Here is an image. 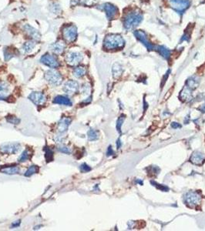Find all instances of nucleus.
<instances>
[{
    "label": "nucleus",
    "instance_id": "14",
    "mask_svg": "<svg viewBox=\"0 0 205 231\" xmlns=\"http://www.w3.org/2000/svg\"><path fill=\"white\" fill-rule=\"evenodd\" d=\"M79 89V84L76 81L69 80L66 82L63 87V90L67 94H73L76 93Z\"/></svg>",
    "mask_w": 205,
    "mask_h": 231
},
{
    "label": "nucleus",
    "instance_id": "13",
    "mask_svg": "<svg viewBox=\"0 0 205 231\" xmlns=\"http://www.w3.org/2000/svg\"><path fill=\"white\" fill-rule=\"evenodd\" d=\"M23 29L26 32L27 35L30 36L33 40H36V41L40 40L41 35L39 33V32L37 29H35V28H33L32 26H31L30 25H25L24 26H23Z\"/></svg>",
    "mask_w": 205,
    "mask_h": 231
},
{
    "label": "nucleus",
    "instance_id": "29",
    "mask_svg": "<svg viewBox=\"0 0 205 231\" xmlns=\"http://www.w3.org/2000/svg\"><path fill=\"white\" fill-rule=\"evenodd\" d=\"M44 150H45V157H46V162L48 163V162L52 161L53 159V152L47 147H46Z\"/></svg>",
    "mask_w": 205,
    "mask_h": 231
},
{
    "label": "nucleus",
    "instance_id": "6",
    "mask_svg": "<svg viewBox=\"0 0 205 231\" xmlns=\"http://www.w3.org/2000/svg\"><path fill=\"white\" fill-rule=\"evenodd\" d=\"M133 34H134V36H135L136 38H137L138 40H139V41H140V43H142L143 45L148 49V50L151 51L154 49L155 46L149 41L148 37H147V34H146L145 32L142 31V30H136V31L133 32Z\"/></svg>",
    "mask_w": 205,
    "mask_h": 231
},
{
    "label": "nucleus",
    "instance_id": "19",
    "mask_svg": "<svg viewBox=\"0 0 205 231\" xmlns=\"http://www.w3.org/2000/svg\"><path fill=\"white\" fill-rule=\"evenodd\" d=\"M53 103L60 104V105H65V106H72V102L70 99L64 96H55L53 99Z\"/></svg>",
    "mask_w": 205,
    "mask_h": 231
},
{
    "label": "nucleus",
    "instance_id": "26",
    "mask_svg": "<svg viewBox=\"0 0 205 231\" xmlns=\"http://www.w3.org/2000/svg\"><path fill=\"white\" fill-rule=\"evenodd\" d=\"M86 72H87V70H86V69L84 67L79 66V67H76L74 69V70H73V75L76 78H81V77H83L86 74Z\"/></svg>",
    "mask_w": 205,
    "mask_h": 231
},
{
    "label": "nucleus",
    "instance_id": "4",
    "mask_svg": "<svg viewBox=\"0 0 205 231\" xmlns=\"http://www.w3.org/2000/svg\"><path fill=\"white\" fill-rule=\"evenodd\" d=\"M45 79L49 83L53 86H60L63 82V78L60 72L54 70L46 71L45 73Z\"/></svg>",
    "mask_w": 205,
    "mask_h": 231
},
{
    "label": "nucleus",
    "instance_id": "5",
    "mask_svg": "<svg viewBox=\"0 0 205 231\" xmlns=\"http://www.w3.org/2000/svg\"><path fill=\"white\" fill-rule=\"evenodd\" d=\"M63 36L68 43H72L77 37V28L76 26H67L63 29Z\"/></svg>",
    "mask_w": 205,
    "mask_h": 231
},
{
    "label": "nucleus",
    "instance_id": "21",
    "mask_svg": "<svg viewBox=\"0 0 205 231\" xmlns=\"http://www.w3.org/2000/svg\"><path fill=\"white\" fill-rule=\"evenodd\" d=\"M36 46V42L35 40H29V41L26 42L23 45H22L21 51L22 53H30L32 49Z\"/></svg>",
    "mask_w": 205,
    "mask_h": 231
},
{
    "label": "nucleus",
    "instance_id": "30",
    "mask_svg": "<svg viewBox=\"0 0 205 231\" xmlns=\"http://www.w3.org/2000/svg\"><path fill=\"white\" fill-rule=\"evenodd\" d=\"M4 55H5V60L9 61L11 58L14 56V53H13V51L12 49H5V50H4Z\"/></svg>",
    "mask_w": 205,
    "mask_h": 231
},
{
    "label": "nucleus",
    "instance_id": "25",
    "mask_svg": "<svg viewBox=\"0 0 205 231\" xmlns=\"http://www.w3.org/2000/svg\"><path fill=\"white\" fill-rule=\"evenodd\" d=\"M199 78L196 76H191L188 80H187V86H188L191 89H195L199 85Z\"/></svg>",
    "mask_w": 205,
    "mask_h": 231
},
{
    "label": "nucleus",
    "instance_id": "2",
    "mask_svg": "<svg viewBox=\"0 0 205 231\" xmlns=\"http://www.w3.org/2000/svg\"><path fill=\"white\" fill-rule=\"evenodd\" d=\"M125 46V40L119 34H109L104 40V48L109 50L122 49Z\"/></svg>",
    "mask_w": 205,
    "mask_h": 231
},
{
    "label": "nucleus",
    "instance_id": "17",
    "mask_svg": "<svg viewBox=\"0 0 205 231\" xmlns=\"http://www.w3.org/2000/svg\"><path fill=\"white\" fill-rule=\"evenodd\" d=\"M191 90L188 86H185L183 87L182 91L181 92V99L184 102H190L192 100L193 97H192V94H191Z\"/></svg>",
    "mask_w": 205,
    "mask_h": 231
},
{
    "label": "nucleus",
    "instance_id": "8",
    "mask_svg": "<svg viewBox=\"0 0 205 231\" xmlns=\"http://www.w3.org/2000/svg\"><path fill=\"white\" fill-rule=\"evenodd\" d=\"M20 144L18 143H7L0 146V151L5 154H15L20 151Z\"/></svg>",
    "mask_w": 205,
    "mask_h": 231
},
{
    "label": "nucleus",
    "instance_id": "31",
    "mask_svg": "<svg viewBox=\"0 0 205 231\" xmlns=\"http://www.w3.org/2000/svg\"><path fill=\"white\" fill-rule=\"evenodd\" d=\"M29 150H28V149H26L25 151H23V153H22V155H21L20 158H19V161H20V163L26 161L27 159H29Z\"/></svg>",
    "mask_w": 205,
    "mask_h": 231
},
{
    "label": "nucleus",
    "instance_id": "41",
    "mask_svg": "<svg viewBox=\"0 0 205 231\" xmlns=\"http://www.w3.org/2000/svg\"><path fill=\"white\" fill-rule=\"evenodd\" d=\"M171 126L172 128H174V129H177V128H181V126L177 123H171Z\"/></svg>",
    "mask_w": 205,
    "mask_h": 231
},
{
    "label": "nucleus",
    "instance_id": "9",
    "mask_svg": "<svg viewBox=\"0 0 205 231\" xmlns=\"http://www.w3.org/2000/svg\"><path fill=\"white\" fill-rule=\"evenodd\" d=\"M185 203L186 204L191 207H195L200 202V197L198 192H188L185 196Z\"/></svg>",
    "mask_w": 205,
    "mask_h": 231
},
{
    "label": "nucleus",
    "instance_id": "3",
    "mask_svg": "<svg viewBox=\"0 0 205 231\" xmlns=\"http://www.w3.org/2000/svg\"><path fill=\"white\" fill-rule=\"evenodd\" d=\"M167 3L170 7L179 14H182L185 12L191 4L189 0H167Z\"/></svg>",
    "mask_w": 205,
    "mask_h": 231
},
{
    "label": "nucleus",
    "instance_id": "40",
    "mask_svg": "<svg viewBox=\"0 0 205 231\" xmlns=\"http://www.w3.org/2000/svg\"><path fill=\"white\" fill-rule=\"evenodd\" d=\"M114 153V150H113V149H112V147L110 146V147H108V149H107V152H106V155L107 156H111V155H113V154Z\"/></svg>",
    "mask_w": 205,
    "mask_h": 231
},
{
    "label": "nucleus",
    "instance_id": "34",
    "mask_svg": "<svg viewBox=\"0 0 205 231\" xmlns=\"http://www.w3.org/2000/svg\"><path fill=\"white\" fill-rule=\"evenodd\" d=\"M58 150L63 153H66V154H70L71 153V149L69 148V147H66V146H60L58 147Z\"/></svg>",
    "mask_w": 205,
    "mask_h": 231
},
{
    "label": "nucleus",
    "instance_id": "36",
    "mask_svg": "<svg viewBox=\"0 0 205 231\" xmlns=\"http://www.w3.org/2000/svg\"><path fill=\"white\" fill-rule=\"evenodd\" d=\"M6 120H7V121L9 122V123H12V124H19V123H20V121L19 119L16 118V117H15V116H10V117H7Z\"/></svg>",
    "mask_w": 205,
    "mask_h": 231
},
{
    "label": "nucleus",
    "instance_id": "1",
    "mask_svg": "<svg viewBox=\"0 0 205 231\" xmlns=\"http://www.w3.org/2000/svg\"><path fill=\"white\" fill-rule=\"evenodd\" d=\"M143 16V14L137 10H133L127 13L123 19V26L127 30L130 31L135 29L136 27L142 22Z\"/></svg>",
    "mask_w": 205,
    "mask_h": 231
},
{
    "label": "nucleus",
    "instance_id": "33",
    "mask_svg": "<svg viewBox=\"0 0 205 231\" xmlns=\"http://www.w3.org/2000/svg\"><path fill=\"white\" fill-rule=\"evenodd\" d=\"M123 121H124V117L122 116L118 119V120L116 122V130L120 133H121V126L123 125Z\"/></svg>",
    "mask_w": 205,
    "mask_h": 231
},
{
    "label": "nucleus",
    "instance_id": "42",
    "mask_svg": "<svg viewBox=\"0 0 205 231\" xmlns=\"http://www.w3.org/2000/svg\"><path fill=\"white\" fill-rule=\"evenodd\" d=\"M20 224V220H18V221H16V223H13V224H12V227H16V226H19Z\"/></svg>",
    "mask_w": 205,
    "mask_h": 231
},
{
    "label": "nucleus",
    "instance_id": "11",
    "mask_svg": "<svg viewBox=\"0 0 205 231\" xmlns=\"http://www.w3.org/2000/svg\"><path fill=\"white\" fill-rule=\"evenodd\" d=\"M40 62L50 68H57L60 66V63L56 59V58L49 54L43 55L40 59Z\"/></svg>",
    "mask_w": 205,
    "mask_h": 231
},
{
    "label": "nucleus",
    "instance_id": "16",
    "mask_svg": "<svg viewBox=\"0 0 205 231\" xmlns=\"http://www.w3.org/2000/svg\"><path fill=\"white\" fill-rule=\"evenodd\" d=\"M191 162L195 165H201L205 160V154L201 152L195 151L191 157Z\"/></svg>",
    "mask_w": 205,
    "mask_h": 231
},
{
    "label": "nucleus",
    "instance_id": "28",
    "mask_svg": "<svg viewBox=\"0 0 205 231\" xmlns=\"http://www.w3.org/2000/svg\"><path fill=\"white\" fill-rule=\"evenodd\" d=\"M38 172V167L37 166H31L30 167H29V169L27 170L26 172L25 173V176H32L33 174L36 173Z\"/></svg>",
    "mask_w": 205,
    "mask_h": 231
},
{
    "label": "nucleus",
    "instance_id": "43",
    "mask_svg": "<svg viewBox=\"0 0 205 231\" xmlns=\"http://www.w3.org/2000/svg\"><path fill=\"white\" fill-rule=\"evenodd\" d=\"M200 110L202 112V113H205V103L203 104L202 106L200 107Z\"/></svg>",
    "mask_w": 205,
    "mask_h": 231
},
{
    "label": "nucleus",
    "instance_id": "32",
    "mask_svg": "<svg viewBox=\"0 0 205 231\" xmlns=\"http://www.w3.org/2000/svg\"><path fill=\"white\" fill-rule=\"evenodd\" d=\"M151 183H152L153 185L155 187H157V189H159V190H162V191H168V190H169V188L167 187V186H164V185H160V184H158L157 183H155L154 181H151Z\"/></svg>",
    "mask_w": 205,
    "mask_h": 231
},
{
    "label": "nucleus",
    "instance_id": "10",
    "mask_svg": "<svg viewBox=\"0 0 205 231\" xmlns=\"http://www.w3.org/2000/svg\"><path fill=\"white\" fill-rule=\"evenodd\" d=\"M102 9L106 12V17L108 19H113L118 14V9L113 4L110 3H104L101 5Z\"/></svg>",
    "mask_w": 205,
    "mask_h": 231
},
{
    "label": "nucleus",
    "instance_id": "38",
    "mask_svg": "<svg viewBox=\"0 0 205 231\" xmlns=\"http://www.w3.org/2000/svg\"><path fill=\"white\" fill-rule=\"evenodd\" d=\"M190 38H191V34L188 33V32H185V33H184V35H183V36H182L181 42V43H182V42H183V41L189 42V41H190Z\"/></svg>",
    "mask_w": 205,
    "mask_h": 231
},
{
    "label": "nucleus",
    "instance_id": "12",
    "mask_svg": "<svg viewBox=\"0 0 205 231\" xmlns=\"http://www.w3.org/2000/svg\"><path fill=\"white\" fill-rule=\"evenodd\" d=\"M29 99L35 105L39 106L45 103L46 99V96H44L43 93L40 92H33L29 96Z\"/></svg>",
    "mask_w": 205,
    "mask_h": 231
},
{
    "label": "nucleus",
    "instance_id": "27",
    "mask_svg": "<svg viewBox=\"0 0 205 231\" xmlns=\"http://www.w3.org/2000/svg\"><path fill=\"white\" fill-rule=\"evenodd\" d=\"M87 136H88V139L90 141H94V140H98V138H99L98 132L97 131H95L94 130H89L88 131Z\"/></svg>",
    "mask_w": 205,
    "mask_h": 231
},
{
    "label": "nucleus",
    "instance_id": "37",
    "mask_svg": "<svg viewBox=\"0 0 205 231\" xmlns=\"http://www.w3.org/2000/svg\"><path fill=\"white\" fill-rule=\"evenodd\" d=\"M80 170L83 173H87V172H89V171L91 170V167L89 166L86 163H83L81 166H80Z\"/></svg>",
    "mask_w": 205,
    "mask_h": 231
},
{
    "label": "nucleus",
    "instance_id": "44",
    "mask_svg": "<svg viewBox=\"0 0 205 231\" xmlns=\"http://www.w3.org/2000/svg\"><path fill=\"white\" fill-rule=\"evenodd\" d=\"M116 147H117V149H120V148L121 142H120V139L117 140V143H116Z\"/></svg>",
    "mask_w": 205,
    "mask_h": 231
},
{
    "label": "nucleus",
    "instance_id": "7",
    "mask_svg": "<svg viewBox=\"0 0 205 231\" xmlns=\"http://www.w3.org/2000/svg\"><path fill=\"white\" fill-rule=\"evenodd\" d=\"M83 59V55L80 52H70L66 56V63L70 66H76L81 63Z\"/></svg>",
    "mask_w": 205,
    "mask_h": 231
},
{
    "label": "nucleus",
    "instance_id": "15",
    "mask_svg": "<svg viewBox=\"0 0 205 231\" xmlns=\"http://www.w3.org/2000/svg\"><path fill=\"white\" fill-rule=\"evenodd\" d=\"M66 48V43L62 40H59V41L55 42L54 43L51 44L49 46V49H50L53 53L55 54H62L63 51Z\"/></svg>",
    "mask_w": 205,
    "mask_h": 231
},
{
    "label": "nucleus",
    "instance_id": "23",
    "mask_svg": "<svg viewBox=\"0 0 205 231\" xmlns=\"http://www.w3.org/2000/svg\"><path fill=\"white\" fill-rule=\"evenodd\" d=\"M123 72V70L120 64L117 63H114L112 68V73H113V76L114 79H118L119 77H120Z\"/></svg>",
    "mask_w": 205,
    "mask_h": 231
},
{
    "label": "nucleus",
    "instance_id": "35",
    "mask_svg": "<svg viewBox=\"0 0 205 231\" xmlns=\"http://www.w3.org/2000/svg\"><path fill=\"white\" fill-rule=\"evenodd\" d=\"M50 10L53 13H58L60 11V7L58 4L56 3H53L50 5Z\"/></svg>",
    "mask_w": 205,
    "mask_h": 231
},
{
    "label": "nucleus",
    "instance_id": "39",
    "mask_svg": "<svg viewBox=\"0 0 205 231\" xmlns=\"http://www.w3.org/2000/svg\"><path fill=\"white\" fill-rule=\"evenodd\" d=\"M170 72V70H169V71H167L166 73V75L164 76V79H163V82H161V87L164 86V85L165 84V82H166V79L168 78V76H169V73Z\"/></svg>",
    "mask_w": 205,
    "mask_h": 231
},
{
    "label": "nucleus",
    "instance_id": "18",
    "mask_svg": "<svg viewBox=\"0 0 205 231\" xmlns=\"http://www.w3.org/2000/svg\"><path fill=\"white\" fill-rule=\"evenodd\" d=\"M71 123V119L67 118V117H63L60 120L58 123V130L60 132H66L68 129V126L70 125Z\"/></svg>",
    "mask_w": 205,
    "mask_h": 231
},
{
    "label": "nucleus",
    "instance_id": "24",
    "mask_svg": "<svg viewBox=\"0 0 205 231\" xmlns=\"http://www.w3.org/2000/svg\"><path fill=\"white\" fill-rule=\"evenodd\" d=\"M157 51L160 54V55L166 59H168L170 57L171 55V52L169 49L166 48V46H157Z\"/></svg>",
    "mask_w": 205,
    "mask_h": 231
},
{
    "label": "nucleus",
    "instance_id": "20",
    "mask_svg": "<svg viewBox=\"0 0 205 231\" xmlns=\"http://www.w3.org/2000/svg\"><path fill=\"white\" fill-rule=\"evenodd\" d=\"M9 91V85L5 82H0V99H5V98H7Z\"/></svg>",
    "mask_w": 205,
    "mask_h": 231
},
{
    "label": "nucleus",
    "instance_id": "22",
    "mask_svg": "<svg viewBox=\"0 0 205 231\" xmlns=\"http://www.w3.org/2000/svg\"><path fill=\"white\" fill-rule=\"evenodd\" d=\"M0 171L5 174H9V175H13V174H16V173H20V168L16 166H5L1 168Z\"/></svg>",
    "mask_w": 205,
    "mask_h": 231
}]
</instances>
